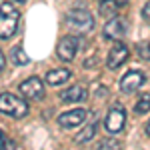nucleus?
Segmentation results:
<instances>
[{
  "instance_id": "f257e3e1",
  "label": "nucleus",
  "mask_w": 150,
  "mask_h": 150,
  "mask_svg": "<svg viewBox=\"0 0 150 150\" xmlns=\"http://www.w3.org/2000/svg\"><path fill=\"white\" fill-rule=\"evenodd\" d=\"M18 18H20L18 10H16L14 6H10L8 2H4L2 8H0V38H2V40H8V38L16 32V28H18Z\"/></svg>"
},
{
  "instance_id": "f03ea898",
  "label": "nucleus",
  "mask_w": 150,
  "mask_h": 150,
  "mask_svg": "<svg viewBox=\"0 0 150 150\" xmlns=\"http://www.w3.org/2000/svg\"><path fill=\"white\" fill-rule=\"evenodd\" d=\"M0 110L2 114H8L12 118H24L28 114V104H26V98H18L14 94H2L0 96Z\"/></svg>"
},
{
  "instance_id": "7ed1b4c3",
  "label": "nucleus",
  "mask_w": 150,
  "mask_h": 150,
  "mask_svg": "<svg viewBox=\"0 0 150 150\" xmlns=\"http://www.w3.org/2000/svg\"><path fill=\"white\" fill-rule=\"evenodd\" d=\"M66 24H68L74 32H78V34H84V32H88V30L94 28L92 16H90V12H86V10L68 12V14H66Z\"/></svg>"
},
{
  "instance_id": "20e7f679",
  "label": "nucleus",
  "mask_w": 150,
  "mask_h": 150,
  "mask_svg": "<svg viewBox=\"0 0 150 150\" xmlns=\"http://www.w3.org/2000/svg\"><path fill=\"white\" fill-rule=\"evenodd\" d=\"M18 90H20V94H22L26 100H40V98L44 96V84H42L40 78L32 76V78L24 80L22 84L18 86Z\"/></svg>"
},
{
  "instance_id": "39448f33",
  "label": "nucleus",
  "mask_w": 150,
  "mask_h": 150,
  "mask_svg": "<svg viewBox=\"0 0 150 150\" xmlns=\"http://www.w3.org/2000/svg\"><path fill=\"white\" fill-rule=\"evenodd\" d=\"M126 20L124 18H118V16H112L106 26H104V38H108V40H120V38H124L126 34Z\"/></svg>"
},
{
  "instance_id": "423d86ee",
  "label": "nucleus",
  "mask_w": 150,
  "mask_h": 150,
  "mask_svg": "<svg viewBox=\"0 0 150 150\" xmlns=\"http://www.w3.org/2000/svg\"><path fill=\"white\" fill-rule=\"evenodd\" d=\"M124 122H126V112H124V108H112L108 116H106V120H104V126L106 130L110 132V134H118L122 128H124Z\"/></svg>"
},
{
  "instance_id": "0eeeda50",
  "label": "nucleus",
  "mask_w": 150,
  "mask_h": 150,
  "mask_svg": "<svg viewBox=\"0 0 150 150\" xmlns=\"http://www.w3.org/2000/svg\"><path fill=\"white\" fill-rule=\"evenodd\" d=\"M58 58L60 60H64V62H68L72 58L76 56V52H78V40H76V36H64L60 42H58Z\"/></svg>"
},
{
  "instance_id": "6e6552de",
  "label": "nucleus",
  "mask_w": 150,
  "mask_h": 150,
  "mask_svg": "<svg viewBox=\"0 0 150 150\" xmlns=\"http://www.w3.org/2000/svg\"><path fill=\"white\" fill-rule=\"evenodd\" d=\"M142 84H144V74L138 72V70H130V72H126L122 76V80H120V90L130 94V92H136Z\"/></svg>"
},
{
  "instance_id": "1a4fd4ad",
  "label": "nucleus",
  "mask_w": 150,
  "mask_h": 150,
  "mask_svg": "<svg viewBox=\"0 0 150 150\" xmlns=\"http://www.w3.org/2000/svg\"><path fill=\"white\" fill-rule=\"evenodd\" d=\"M128 56H130V52H128V48L124 46V44H116L110 52H108V60H106V66L108 68H120L124 62L128 60Z\"/></svg>"
},
{
  "instance_id": "9d476101",
  "label": "nucleus",
  "mask_w": 150,
  "mask_h": 150,
  "mask_svg": "<svg viewBox=\"0 0 150 150\" xmlns=\"http://www.w3.org/2000/svg\"><path fill=\"white\" fill-rule=\"evenodd\" d=\"M86 116H88V112H86V110H82V108L72 110V112H64L62 116H58V124H60V126H64V128L78 126V124H82V122L86 120Z\"/></svg>"
},
{
  "instance_id": "9b49d317",
  "label": "nucleus",
  "mask_w": 150,
  "mask_h": 150,
  "mask_svg": "<svg viewBox=\"0 0 150 150\" xmlns=\"http://www.w3.org/2000/svg\"><path fill=\"white\" fill-rule=\"evenodd\" d=\"M86 98V90L82 88V86H78V84H74V86H70V88H66V90H62L60 92V100L62 102H82Z\"/></svg>"
},
{
  "instance_id": "f8f14e48",
  "label": "nucleus",
  "mask_w": 150,
  "mask_h": 150,
  "mask_svg": "<svg viewBox=\"0 0 150 150\" xmlns=\"http://www.w3.org/2000/svg\"><path fill=\"white\" fill-rule=\"evenodd\" d=\"M70 78V70L68 68H56L50 70L46 74V82L50 86H58V84H64V82Z\"/></svg>"
},
{
  "instance_id": "ddd939ff",
  "label": "nucleus",
  "mask_w": 150,
  "mask_h": 150,
  "mask_svg": "<svg viewBox=\"0 0 150 150\" xmlns=\"http://www.w3.org/2000/svg\"><path fill=\"white\" fill-rule=\"evenodd\" d=\"M120 6L122 4L118 0H102L100 2V14H102L104 18H112V16H116V12H118Z\"/></svg>"
},
{
  "instance_id": "4468645a",
  "label": "nucleus",
  "mask_w": 150,
  "mask_h": 150,
  "mask_svg": "<svg viewBox=\"0 0 150 150\" xmlns=\"http://www.w3.org/2000/svg\"><path fill=\"white\" fill-rule=\"evenodd\" d=\"M150 110V94H142L140 100H136L134 104V112L136 114H146Z\"/></svg>"
},
{
  "instance_id": "2eb2a0df",
  "label": "nucleus",
  "mask_w": 150,
  "mask_h": 150,
  "mask_svg": "<svg viewBox=\"0 0 150 150\" xmlns=\"http://www.w3.org/2000/svg\"><path fill=\"white\" fill-rule=\"evenodd\" d=\"M10 56H12V60L16 62V64H20V66H24V64H28V60L30 58L24 54V50L20 46H16V48H12V52H10Z\"/></svg>"
},
{
  "instance_id": "dca6fc26",
  "label": "nucleus",
  "mask_w": 150,
  "mask_h": 150,
  "mask_svg": "<svg viewBox=\"0 0 150 150\" xmlns=\"http://www.w3.org/2000/svg\"><path fill=\"white\" fill-rule=\"evenodd\" d=\"M94 130H96V126H94V124H90L88 128H84V130H82V134H78V136H76V142H78V144H82V142L90 140L94 136Z\"/></svg>"
},
{
  "instance_id": "f3484780",
  "label": "nucleus",
  "mask_w": 150,
  "mask_h": 150,
  "mask_svg": "<svg viewBox=\"0 0 150 150\" xmlns=\"http://www.w3.org/2000/svg\"><path fill=\"white\" fill-rule=\"evenodd\" d=\"M136 52H138L140 58L150 60V42H138L136 44Z\"/></svg>"
},
{
  "instance_id": "a211bd4d",
  "label": "nucleus",
  "mask_w": 150,
  "mask_h": 150,
  "mask_svg": "<svg viewBox=\"0 0 150 150\" xmlns=\"http://www.w3.org/2000/svg\"><path fill=\"white\" fill-rule=\"evenodd\" d=\"M142 16H144V20H150V0L144 4V8H142Z\"/></svg>"
},
{
  "instance_id": "6ab92c4d",
  "label": "nucleus",
  "mask_w": 150,
  "mask_h": 150,
  "mask_svg": "<svg viewBox=\"0 0 150 150\" xmlns=\"http://www.w3.org/2000/svg\"><path fill=\"white\" fill-rule=\"evenodd\" d=\"M108 146H118V142H102L100 148H108Z\"/></svg>"
},
{
  "instance_id": "aec40b11",
  "label": "nucleus",
  "mask_w": 150,
  "mask_h": 150,
  "mask_svg": "<svg viewBox=\"0 0 150 150\" xmlns=\"http://www.w3.org/2000/svg\"><path fill=\"white\" fill-rule=\"evenodd\" d=\"M0 68H2V70L6 68V58H4V54L0 56Z\"/></svg>"
},
{
  "instance_id": "412c9836",
  "label": "nucleus",
  "mask_w": 150,
  "mask_h": 150,
  "mask_svg": "<svg viewBox=\"0 0 150 150\" xmlns=\"http://www.w3.org/2000/svg\"><path fill=\"white\" fill-rule=\"evenodd\" d=\"M144 130H146V134H148V136H150V120H148V122H146V128H144Z\"/></svg>"
},
{
  "instance_id": "4be33fe9",
  "label": "nucleus",
  "mask_w": 150,
  "mask_h": 150,
  "mask_svg": "<svg viewBox=\"0 0 150 150\" xmlns=\"http://www.w3.org/2000/svg\"><path fill=\"white\" fill-rule=\"evenodd\" d=\"M118 2H120V4H124V2H126V0H118Z\"/></svg>"
},
{
  "instance_id": "5701e85b",
  "label": "nucleus",
  "mask_w": 150,
  "mask_h": 150,
  "mask_svg": "<svg viewBox=\"0 0 150 150\" xmlns=\"http://www.w3.org/2000/svg\"><path fill=\"white\" fill-rule=\"evenodd\" d=\"M14 2H26V0H14Z\"/></svg>"
}]
</instances>
